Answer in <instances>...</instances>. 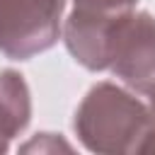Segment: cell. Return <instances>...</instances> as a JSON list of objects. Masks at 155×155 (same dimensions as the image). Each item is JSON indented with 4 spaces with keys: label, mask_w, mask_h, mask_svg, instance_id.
<instances>
[{
    "label": "cell",
    "mask_w": 155,
    "mask_h": 155,
    "mask_svg": "<svg viewBox=\"0 0 155 155\" xmlns=\"http://www.w3.org/2000/svg\"><path fill=\"white\" fill-rule=\"evenodd\" d=\"M70 53L92 70L109 68L131 87H155V17L121 12L111 17L73 12L65 24Z\"/></svg>",
    "instance_id": "cell-1"
},
{
    "label": "cell",
    "mask_w": 155,
    "mask_h": 155,
    "mask_svg": "<svg viewBox=\"0 0 155 155\" xmlns=\"http://www.w3.org/2000/svg\"><path fill=\"white\" fill-rule=\"evenodd\" d=\"M75 128L87 148L99 153L140 150V138H153L150 150H155V114L124 90L107 82L97 85L85 97Z\"/></svg>",
    "instance_id": "cell-2"
},
{
    "label": "cell",
    "mask_w": 155,
    "mask_h": 155,
    "mask_svg": "<svg viewBox=\"0 0 155 155\" xmlns=\"http://www.w3.org/2000/svg\"><path fill=\"white\" fill-rule=\"evenodd\" d=\"M63 0H0V51L29 58L56 44Z\"/></svg>",
    "instance_id": "cell-3"
},
{
    "label": "cell",
    "mask_w": 155,
    "mask_h": 155,
    "mask_svg": "<svg viewBox=\"0 0 155 155\" xmlns=\"http://www.w3.org/2000/svg\"><path fill=\"white\" fill-rule=\"evenodd\" d=\"M29 121V92L22 75L5 70L0 73V140L7 143Z\"/></svg>",
    "instance_id": "cell-4"
},
{
    "label": "cell",
    "mask_w": 155,
    "mask_h": 155,
    "mask_svg": "<svg viewBox=\"0 0 155 155\" xmlns=\"http://www.w3.org/2000/svg\"><path fill=\"white\" fill-rule=\"evenodd\" d=\"M136 0H75V12H85V15H121L128 12L133 7Z\"/></svg>",
    "instance_id": "cell-5"
},
{
    "label": "cell",
    "mask_w": 155,
    "mask_h": 155,
    "mask_svg": "<svg viewBox=\"0 0 155 155\" xmlns=\"http://www.w3.org/2000/svg\"><path fill=\"white\" fill-rule=\"evenodd\" d=\"M150 99H153V107H155V87L150 90Z\"/></svg>",
    "instance_id": "cell-6"
}]
</instances>
